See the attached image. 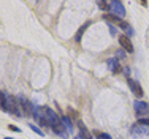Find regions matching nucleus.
I'll list each match as a JSON object with an SVG mask.
<instances>
[{"label":"nucleus","instance_id":"obj_4","mask_svg":"<svg viewBox=\"0 0 149 139\" xmlns=\"http://www.w3.org/2000/svg\"><path fill=\"white\" fill-rule=\"evenodd\" d=\"M109 11H111V14H114L116 17H124L125 16V6L119 0H111L109 2Z\"/></svg>","mask_w":149,"mask_h":139},{"label":"nucleus","instance_id":"obj_5","mask_svg":"<svg viewBox=\"0 0 149 139\" xmlns=\"http://www.w3.org/2000/svg\"><path fill=\"white\" fill-rule=\"evenodd\" d=\"M127 84H129L130 90H132V93L135 95V97H136V98H143L144 92H143V89H141V85H140L138 81L132 79V77H127Z\"/></svg>","mask_w":149,"mask_h":139},{"label":"nucleus","instance_id":"obj_24","mask_svg":"<svg viewBox=\"0 0 149 139\" xmlns=\"http://www.w3.org/2000/svg\"><path fill=\"white\" fill-rule=\"evenodd\" d=\"M5 139H13V138H5Z\"/></svg>","mask_w":149,"mask_h":139},{"label":"nucleus","instance_id":"obj_9","mask_svg":"<svg viewBox=\"0 0 149 139\" xmlns=\"http://www.w3.org/2000/svg\"><path fill=\"white\" fill-rule=\"evenodd\" d=\"M119 44H120V48H122L125 52H133L135 51L132 41H130V38L127 37V35H120L119 37Z\"/></svg>","mask_w":149,"mask_h":139},{"label":"nucleus","instance_id":"obj_2","mask_svg":"<svg viewBox=\"0 0 149 139\" xmlns=\"http://www.w3.org/2000/svg\"><path fill=\"white\" fill-rule=\"evenodd\" d=\"M17 101H19V109H21L22 117H32V115H33L35 106L32 104L30 100H27L24 97H19V98H17Z\"/></svg>","mask_w":149,"mask_h":139},{"label":"nucleus","instance_id":"obj_16","mask_svg":"<svg viewBox=\"0 0 149 139\" xmlns=\"http://www.w3.org/2000/svg\"><path fill=\"white\" fill-rule=\"evenodd\" d=\"M29 128H30L32 131H33V133L40 134V136H45V133H43V131H41V130H40V128H38L37 125H33V123H30V125H29Z\"/></svg>","mask_w":149,"mask_h":139},{"label":"nucleus","instance_id":"obj_10","mask_svg":"<svg viewBox=\"0 0 149 139\" xmlns=\"http://www.w3.org/2000/svg\"><path fill=\"white\" fill-rule=\"evenodd\" d=\"M91 26V22H84V26H81L79 27V30L76 32V35H74V41L76 43H79L81 40H83V35H84V32L87 30V27Z\"/></svg>","mask_w":149,"mask_h":139},{"label":"nucleus","instance_id":"obj_22","mask_svg":"<svg viewBox=\"0 0 149 139\" xmlns=\"http://www.w3.org/2000/svg\"><path fill=\"white\" fill-rule=\"evenodd\" d=\"M8 128L11 131H15V133H21V128H17L16 125H8Z\"/></svg>","mask_w":149,"mask_h":139},{"label":"nucleus","instance_id":"obj_7","mask_svg":"<svg viewBox=\"0 0 149 139\" xmlns=\"http://www.w3.org/2000/svg\"><path fill=\"white\" fill-rule=\"evenodd\" d=\"M106 65H108V68L113 74H119L122 71V65H120V62L118 59H108L106 60Z\"/></svg>","mask_w":149,"mask_h":139},{"label":"nucleus","instance_id":"obj_12","mask_svg":"<svg viewBox=\"0 0 149 139\" xmlns=\"http://www.w3.org/2000/svg\"><path fill=\"white\" fill-rule=\"evenodd\" d=\"M103 19L108 21L109 24H118V26H120V22H122V19H120V17H116L114 14H111V13H109V14H105Z\"/></svg>","mask_w":149,"mask_h":139},{"label":"nucleus","instance_id":"obj_1","mask_svg":"<svg viewBox=\"0 0 149 139\" xmlns=\"http://www.w3.org/2000/svg\"><path fill=\"white\" fill-rule=\"evenodd\" d=\"M5 111L10 112L11 115H15V117H22L21 109H19V101H17V98H15L13 95H8V97H6Z\"/></svg>","mask_w":149,"mask_h":139},{"label":"nucleus","instance_id":"obj_23","mask_svg":"<svg viewBox=\"0 0 149 139\" xmlns=\"http://www.w3.org/2000/svg\"><path fill=\"white\" fill-rule=\"evenodd\" d=\"M148 46H149V38H148Z\"/></svg>","mask_w":149,"mask_h":139},{"label":"nucleus","instance_id":"obj_13","mask_svg":"<svg viewBox=\"0 0 149 139\" xmlns=\"http://www.w3.org/2000/svg\"><path fill=\"white\" fill-rule=\"evenodd\" d=\"M62 122H63V125H65L67 131H68V134L73 133V120L70 119V117H65V115H63V117H62Z\"/></svg>","mask_w":149,"mask_h":139},{"label":"nucleus","instance_id":"obj_6","mask_svg":"<svg viewBox=\"0 0 149 139\" xmlns=\"http://www.w3.org/2000/svg\"><path fill=\"white\" fill-rule=\"evenodd\" d=\"M51 130L54 131L57 136H67L68 134V131H67V128H65V125H63V122H62V119H57L56 122H52L51 123Z\"/></svg>","mask_w":149,"mask_h":139},{"label":"nucleus","instance_id":"obj_11","mask_svg":"<svg viewBox=\"0 0 149 139\" xmlns=\"http://www.w3.org/2000/svg\"><path fill=\"white\" fill-rule=\"evenodd\" d=\"M78 127H79V138H81V139H92L91 133H89V130H87V128L84 127L83 123L78 122Z\"/></svg>","mask_w":149,"mask_h":139},{"label":"nucleus","instance_id":"obj_20","mask_svg":"<svg viewBox=\"0 0 149 139\" xmlns=\"http://www.w3.org/2000/svg\"><path fill=\"white\" fill-rule=\"evenodd\" d=\"M116 57H118V59H125V51H122V49H119V51L116 52Z\"/></svg>","mask_w":149,"mask_h":139},{"label":"nucleus","instance_id":"obj_17","mask_svg":"<svg viewBox=\"0 0 149 139\" xmlns=\"http://www.w3.org/2000/svg\"><path fill=\"white\" fill-rule=\"evenodd\" d=\"M138 125H143V127H149V117H143V119H138L136 120Z\"/></svg>","mask_w":149,"mask_h":139},{"label":"nucleus","instance_id":"obj_14","mask_svg":"<svg viewBox=\"0 0 149 139\" xmlns=\"http://www.w3.org/2000/svg\"><path fill=\"white\" fill-rule=\"evenodd\" d=\"M5 101H6V95L0 90V109L2 111H5Z\"/></svg>","mask_w":149,"mask_h":139},{"label":"nucleus","instance_id":"obj_21","mask_svg":"<svg viewBox=\"0 0 149 139\" xmlns=\"http://www.w3.org/2000/svg\"><path fill=\"white\" fill-rule=\"evenodd\" d=\"M108 28H109V32H111V35H116V33H118V30H116V27L113 26V24H108Z\"/></svg>","mask_w":149,"mask_h":139},{"label":"nucleus","instance_id":"obj_15","mask_svg":"<svg viewBox=\"0 0 149 139\" xmlns=\"http://www.w3.org/2000/svg\"><path fill=\"white\" fill-rule=\"evenodd\" d=\"M95 138L97 139H113L111 136H109V134H106V133H100V131H95Z\"/></svg>","mask_w":149,"mask_h":139},{"label":"nucleus","instance_id":"obj_8","mask_svg":"<svg viewBox=\"0 0 149 139\" xmlns=\"http://www.w3.org/2000/svg\"><path fill=\"white\" fill-rule=\"evenodd\" d=\"M130 133L135 134V136H146V134H149V127L138 125V123L135 122L132 125V128H130Z\"/></svg>","mask_w":149,"mask_h":139},{"label":"nucleus","instance_id":"obj_18","mask_svg":"<svg viewBox=\"0 0 149 139\" xmlns=\"http://www.w3.org/2000/svg\"><path fill=\"white\" fill-rule=\"evenodd\" d=\"M97 5L100 6V8L103 10V11H109V2H98Z\"/></svg>","mask_w":149,"mask_h":139},{"label":"nucleus","instance_id":"obj_3","mask_svg":"<svg viewBox=\"0 0 149 139\" xmlns=\"http://www.w3.org/2000/svg\"><path fill=\"white\" fill-rule=\"evenodd\" d=\"M133 108H135V114L138 115V119H143V117L149 115V103L143 101V100H136L133 103Z\"/></svg>","mask_w":149,"mask_h":139},{"label":"nucleus","instance_id":"obj_19","mask_svg":"<svg viewBox=\"0 0 149 139\" xmlns=\"http://www.w3.org/2000/svg\"><path fill=\"white\" fill-rule=\"evenodd\" d=\"M68 115H70V119H79V114L74 111V109H72V108L68 109Z\"/></svg>","mask_w":149,"mask_h":139}]
</instances>
